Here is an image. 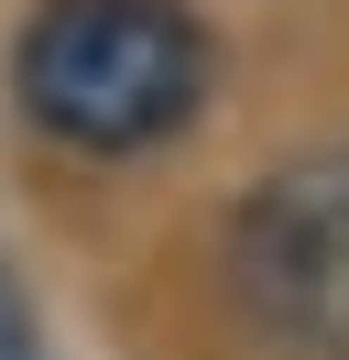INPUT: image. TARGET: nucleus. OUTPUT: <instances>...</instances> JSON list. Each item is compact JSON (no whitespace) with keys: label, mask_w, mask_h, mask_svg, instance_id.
Masks as SVG:
<instances>
[{"label":"nucleus","mask_w":349,"mask_h":360,"mask_svg":"<svg viewBox=\"0 0 349 360\" xmlns=\"http://www.w3.org/2000/svg\"><path fill=\"white\" fill-rule=\"evenodd\" d=\"M0 360H33V338H22V295H11V273H0Z\"/></svg>","instance_id":"7ed1b4c3"},{"label":"nucleus","mask_w":349,"mask_h":360,"mask_svg":"<svg viewBox=\"0 0 349 360\" xmlns=\"http://www.w3.org/2000/svg\"><path fill=\"white\" fill-rule=\"evenodd\" d=\"M229 306L284 360H349V142L295 153L218 229Z\"/></svg>","instance_id":"f03ea898"},{"label":"nucleus","mask_w":349,"mask_h":360,"mask_svg":"<svg viewBox=\"0 0 349 360\" xmlns=\"http://www.w3.org/2000/svg\"><path fill=\"white\" fill-rule=\"evenodd\" d=\"M208 22L186 0H33L11 33V110L55 153L131 164L208 110Z\"/></svg>","instance_id":"f257e3e1"}]
</instances>
